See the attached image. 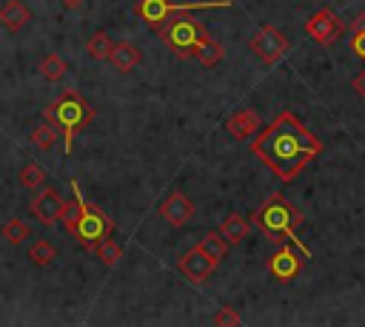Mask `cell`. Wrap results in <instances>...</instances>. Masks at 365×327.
<instances>
[{
    "mask_svg": "<svg viewBox=\"0 0 365 327\" xmlns=\"http://www.w3.org/2000/svg\"><path fill=\"white\" fill-rule=\"evenodd\" d=\"M251 154L268 171H274L279 182H291L308 162L322 154V139L294 111H279L277 119L254 136Z\"/></svg>",
    "mask_w": 365,
    "mask_h": 327,
    "instance_id": "6da1fadb",
    "label": "cell"
},
{
    "mask_svg": "<svg viewBox=\"0 0 365 327\" xmlns=\"http://www.w3.org/2000/svg\"><path fill=\"white\" fill-rule=\"evenodd\" d=\"M254 222H257V227H259L271 242H277V245L294 242L305 256H311L308 247L297 239V227L302 225V210H299L297 205H291L285 196L274 193V196L254 213Z\"/></svg>",
    "mask_w": 365,
    "mask_h": 327,
    "instance_id": "7a4b0ae2",
    "label": "cell"
},
{
    "mask_svg": "<svg viewBox=\"0 0 365 327\" xmlns=\"http://www.w3.org/2000/svg\"><path fill=\"white\" fill-rule=\"evenodd\" d=\"M157 31H160V37H163L180 57H194L197 48H200L205 40H211V34H208L200 23H194L191 14H185V11H180V9H174V11L168 14V20H165Z\"/></svg>",
    "mask_w": 365,
    "mask_h": 327,
    "instance_id": "3957f363",
    "label": "cell"
},
{
    "mask_svg": "<svg viewBox=\"0 0 365 327\" xmlns=\"http://www.w3.org/2000/svg\"><path fill=\"white\" fill-rule=\"evenodd\" d=\"M91 108H88V102L80 97V94H63L57 102H51L48 108H46V119H51L57 128H63V134H66V151L71 148V136L77 134V131H83V125L91 119Z\"/></svg>",
    "mask_w": 365,
    "mask_h": 327,
    "instance_id": "277c9868",
    "label": "cell"
},
{
    "mask_svg": "<svg viewBox=\"0 0 365 327\" xmlns=\"http://www.w3.org/2000/svg\"><path fill=\"white\" fill-rule=\"evenodd\" d=\"M248 48H251L265 65H271V63H277L279 57H285V51L291 48V43H288V37H285L277 26H262V28L248 40Z\"/></svg>",
    "mask_w": 365,
    "mask_h": 327,
    "instance_id": "5b68a950",
    "label": "cell"
},
{
    "mask_svg": "<svg viewBox=\"0 0 365 327\" xmlns=\"http://www.w3.org/2000/svg\"><path fill=\"white\" fill-rule=\"evenodd\" d=\"M305 34L319 45H334L345 34V26L331 9H319L314 17L305 20Z\"/></svg>",
    "mask_w": 365,
    "mask_h": 327,
    "instance_id": "8992f818",
    "label": "cell"
},
{
    "mask_svg": "<svg viewBox=\"0 0 365 327\" xmlns=\"http://www.w3.org/2000/svg\"><path fill=\"white\" fill-rule=\"evenodd\" d=\"M71 233H74L86 247H94L103 236L111 233V222H108L97 208H83V216L77 219V225L71 227Z\"/></svg>",
    "mask_w": 365,
    "mask_h": 327,
    "instance_id": "52a82bcc",
    "label": "cell"
},
{
    "mask_svg": "<svg viewBox=\"0 0 365 327\" xmlns=\"http://www.w3.org/2000/svg\"><path fill=\"white\" fill-rule=\"evenodd\" d=\"M214 267H217V262L197 245V247H191V250H185L182 256H180V273L188 279V282H194V284H202L211 273H214Z\"/></svg>",
    "mask_w": 365,
    "mask_h": 327,
    "instance_id": "ba28073f",
    "label": "cell"
},
{
    "mask_svg": "<svg viewBox=\"0 0 365 327\" xmlns=\"http://www.w3.org/2000/svg\"><path fill=\"white\" fill-rule=\"evenodd\" d=\"M63 210H66V202L60 199V193L57 191H46V193H37L34 199H31V213L37 216V222H43V225H57V222H63Z\"/></svg>",
    "mask_w": 365,
    "mask_h": 327,
    "instance_id": "9c48e42d",
    "label": "cell"
},
{
    "mask_svg": "<svg viewBox=\"0 0 365 327\" xmlns=\"http://www.w3.org/2000/svg\"><path fill=\"white\" fill-rule=\"evenodd\" d=\"M225 131L234 136V139H251L262 131V119L254 108H240L237 114H231L225 119Z\"/></svg>",
    "mask_w": 365,
    "mask_h": 327,
    "instance_id": "30bf717a",
    "label": "cell"
},
{
    "mask_svg": "<svg viewBox=\"0 0 365 327\" xmlns=\"http://www.w3.org/2000/svg\"><path fill=\"white\" fill-rule=\"evenodd\" d=\"M160 213H163V219H165L168 225L182 227V225L194 216V205H191V199H188L182 191H174V193H168L165 202L160 205Z\"/></svg>",
    "mask_w": 365,
    "mask_h": 327,
    "instance_id": "8fae6325",
    "label": "cell"
},
{
    "mask_svg": "<svg viewBox=\"0 0 365 327\" xmlns=\"http://www.w3.org/2000/svg\"><path fill=\"white\" fill-rule=\"evenodd\" d=\"M268 270H271L274 279H279V282H291V279L299 276L302 262H299V256H297L288 245H282V247L274 250V256L268 259Z\"/></svg>",
    "mask_w": 365,
    "mask_h": 327,
    "instance_id": "7c38bea8",
    "label": "cell"
},
{
    "mask_svg": "<svg viewBox=\"0 0 365 327\" xmlns=\"http://www.w3.org/2000/svg\"><path fill=\"white\" fill-rule=\"evenodd\" d=\"M29 20H31V11H29L26 3H20V0H6V3L0 6V23H3L9 31H20Z\"/></svg>",
    "mask_w": 365,
    "mask_h": 327,
    "instance_id": "4fadbf2b",
    "label": "cell"
},
{
    "mask_svg": "<svg viewBox=\"0 0 365 327\" xmlns=\"http://www.w3.org/2000/svg\"><path fill=\"white\" fill-rule=\"evenodd\" d=\"M171 11H174V9H171L168 0H140V3H137V14H140L151 28H160V26L168 20Z\"/></svg>",
    "mask_w": 365,
    "mask_h": 327,
    "instance_id": "5bb4252c",
    "label": "cell"
},
{
    "mask_svg": "<svg viewBox=\"0 0 365 327\" xmlns=\"http://www.w3.org/2000/svg\"><path fill=\"white\" fill-rule=\"evenodd\" d=\"M108 60H111V65H114L120 74H128L131 68H137V63L143 60V54H140V48H137L134 43H117Z\"/></svg>",
    "mask_w": 365,
    "mask_h": 327,
    "instance_id": "9a60e30c",
    "label": "cell"
},
{
    "mask_svg": "<svg viewBox=\"0 0 365 327\" xmlns=\"http://www.w3.org/2000/svg\"><path fill=\"white\" fill-rule=\"evenodd\" d=\"M248 230H251V227H248V222H245L240 213H228V216L222 219V225H220V233H222L231 245H240V242L248 236Z\"/></svg>",
    "mask_w": 365,
    "mask_h": 327,
    "instance_id": "2e32d148",
    "label": "cell"
},
{
    "mask_svg": "<svg viewBox=\"0 0 365 327\" xmlns=\"http://www.w3.org/2000/svg\"><path fill=\"white\" fill-rule=\"evenodd\" d=\"M197 245H200V247H202V250H205V253H208V256H211V259L220 264V262L225 259V253H228V245H231V242H228V239H225L220 230H211V233H205V236H202Z\"/></svg>",
    "mask_w": 365,
    "mask_h": 327,
    "instance_id": "e0dca14e",
    "label": "cell"
},
{
    "mask_svg": "<svg viewBox=\"0 0 365 327\" xmlns=\"http://www.w3.org/2000/svg\"><path fill=\"white\" fill-rule=\"evenodd\" d=\"M57 139H60V131H57V125H54L51 119H43V125H37V128L31 131V145L40 148V151L54 148Z\"/></svg>",
    "mask_w": 365,
    "mask_h": 327,
    "instance_id": "ac0fdd59",
    "label": "cell"
},
{
    "mask_svg": "<svg viewBox=\"0 0 365 327\" xmlns=\"http://www.w3.org/2000/svg\"><path fill=\"white\" fill-rule=\"evenodd\" d=\"M94 250H97V256H100V262L103 264H108V267H114L117 262H120V256H123V245L108 233V236H103L97 245H94Z\"/></svg>",
    "mask_w": 365,
    "mask_h": 327,
    "instance_id": "d6986e66",
    "label": "cell"
},
{
    "mask_svg": "<svg viewBox=\"0 0 365 327\" xmlns=\"http://www.w3.org/2000/svg\"><path fill=\"white\" fill-rule=\"evenodd\" d=\"M86 51H88L91 60H108L111 51H114V43H111V37L106 31H94L91 40L86 43Z\"/></svg>",
    "mask_w": 365,
    "mask_h": 327,
    "instance_id": "ffe728a7",
    "label": "cell"
},
{
    "mask_svg": "<svg viewBox=\"0 0 365 327\" xmlns=\"http://www.w3.org/2000/svg\"><path fill=\"white\" fill-rule=\"evenodd\" d=\"M348 43H351V51L365 60V11H359L348 26Z\"/></svg>",
    "mask_w": 365,
    "mask_h": 327,
    "instance_id": "44dd1931",
    "label": "cell"
},
{
    "mask_svg": "<svg viewBox=\"0 0 365 327\" xmlns=\"http://www.w3.org/2000/svg\"><path fill=\"white\" fill-rule=\"evenodd\" d=\"M54 259H57V247H54L51 242H46V239L31 242V247H29V262H34L37 267H46V264H51Z\"/></svg>",
    "mask_w": 365,
    "mask_h": 327,
    "instance_id": "7402d4cb",
    "label": "cell"
},
{
    "mask_svg": "<svg viewBox=\"0 0 365 327\" xmlns=\"http://www.w3.org/2000/svg\"><path fill=\"white\" fill-rule=\"evenodd\" d=\"M222 54H225V51H222V45L211 37V40H205V43L197 48V54H194V57H197V63H200L202 68H214V65L222 60Z\"/></svg>",
    "mask_w": 365,
    "mask_h": 327,
    "instance_id": "603a6c76",
    "label": "cell"
},
{
    "mask_svg": "<svg viewBox=\"0 0 365 327\" xmlns=\"http://www.w3.org/2000/svg\"><path fill=\"white\" fill-rule=\"evenodd\" d=\"M46 182V168L40 162H26L20 168V185L29 188V191H37L40 185Z\"/></svg>",
    "mask_w": 365,
    "mask_h": 327,
    "instance_id": "cb8c5ba5",
    "label": "cell"
},
{
    "mask_svg": "<svg viewBox=\"0 0 365 327\" xmlns=\"http://www.w3.org/2000/svg\"><path fill=\"white\" fill-rule=\"evenodd\" d=\"M29 236H31V227H29V222H23V219H9V222L3 225V239H6L9 245H23Z\"/></svg>",
    "mask_w": 365,
    "mask_h": 327,
    "instance_id": "d4e9b609",
    "label": "cell"
},
{
    "mask_svg": "<svg viewBox=\"0 0 365 327\" xmlns=\"http://www.w3.org/2000/svg\"><path fill=\"white\" fill-rule=\"evenodd\" d=\"M63 74H66V63H63L60 54H46V57L40 60V77H46L48 82L60 80Z\"/></svg>",
    "mask_w": 365,
    "mask_h": 327,
    "instance_id": "484cf974",
    "label": "cell"
},
{
    "mask_svg": "<svg viewBox=\"0 0 365 327\" xmlns=\"http://www.w3.org/2000/svg\"><path fill=\"white\" fill-rule=\"evenodd\" d=\"M83 202L80 199H74V202H66V210H63V225H66V230H71L74 225H77V219L83 216Z\"/></svg>",
    "mask_w": 365,
    "mask_h": 327,
    "instance_id": "4316f807",
    "label": "cell"
},
{
    "mask_svg": "<svg viewBox=\"0 0 365 327\" xmlns=\"http://www.w3.org/2000/svg\"><path fill=\"white\" fill-rule=\"evenodd\" d=\"M214 324H220V327H237L240 324V313L234 310V307H220L217 313H214Z\"/></svg>",
    "mask_w": 365,
    "mask_h": 327,
    "instance_id": "83f0119b",
    "label": "cell"
},
{
    "mask_svg": "<svg viewBox=\"0 0 365 327\" xmlns=\"http://www.w3.org/2000/svg\"><path fill=\"white\" fill-rule=\"evenodd\" d=\"M354 91H356V94L365 100V68H362V71L354 77Z\"/></svg>",
    "mask_w": 365,
    "mask_h": 327,
    "instance_id": "f1b7e54d",
    "label": "cell"
},
{
    "mask_svg": "<svg viewBox=\"0 0 365 327\" xmlns=\"http://www.w3.org/2000/svg\"><path fill=\"white\" fill-rule=\"evenodd\" d=\"M60 3H63V6H68V9H80L86 0H60Z\"/></svg>",
    "mask_w": 365,
    "mask_h": 327,
    "instance_id": "f546056e",
    "label": "cell"
}]
</instances>
